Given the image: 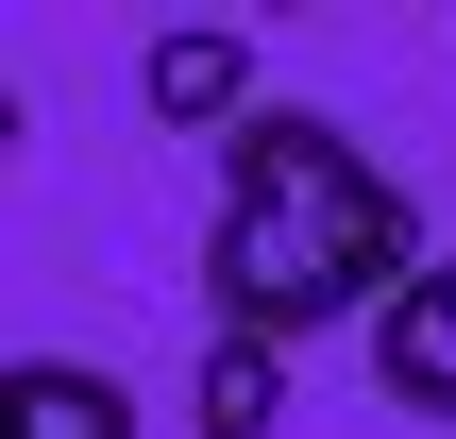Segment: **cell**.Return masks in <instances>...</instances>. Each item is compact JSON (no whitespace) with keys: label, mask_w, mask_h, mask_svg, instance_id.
<instances>
[{"label":"cell","mask_w":456,"mask_h":439,"mask_svg":"<svg viewBox=\"0 0 456 439\" xmlns=\"http://www.w3.org/2000/svg\"><path fill=\"white\" fill-rule=\"evenodd\" d=\"M423 288V220L406 186L338 135V118H254L237 169H220V220H203V305L220 338L288 355L322 321H389Z\"/></svg>","instance_id":"obj_1"},{"label":"cell","mask_w":456,"mask_h":439,"mask_svg":"<svg viewBox=\"0 0 456 439\" xmlns=\"http://www.w3.org/2000/svg\"><path fill=\"white\" fill-rule=\"evenodd\" d=\"M372 389L406 423H456V254H423V288L372 321Z\"/></svg>","instance_id":"obj_2"},{"label":"cell","mask_w":456,"mask_h":439,"mask_svg":"<svg viewBox=\"0 0 456 439\" xmlns=\"http://www.w3.org/2000/svg\"><path fill=\"white\" fill-rule=\"evenodd\" d=\"M237 102H254V34H220V17L152 34V118H169V135H254Z\"/></svg>","instance_id":"obj_3"},{"label":"cell","mask_w":456,"mask_h":439,"mask_svg":"<svg viewBox=\"0 0 456 439\" xmlns=\"http://www.w3.org/2000/svg\"><path fill=\"white\" fill-rule=\"evenodd\" d=\"M17 439H135V406H118V372L34 355V372H17Z\"/></svg>","instance_id":"obj_4"},{"label":"cell","mask_w":456,"mask_h":439,"mask_svg":"<svg viewBox=\"0 0 456 439\" xmlns=\"http://www.w3.org/2000/svg\"><path fill=\"white\" fill-rule=\"evenodd\" d=\"M271 423H288V355L203 338V439H271Z\"/></svg>","instance_id":"obj_5"}]
</instances>
